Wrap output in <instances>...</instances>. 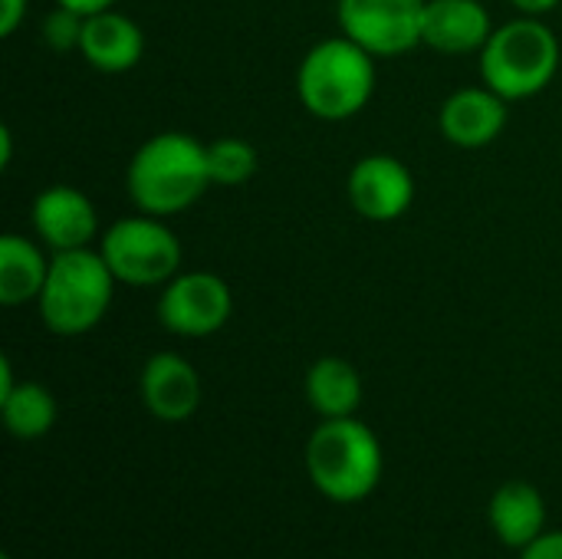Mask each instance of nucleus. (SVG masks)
Listing matches in <instances>:
<instances>
[{
	"instance_id": "1",
	"label": "nucleus",
	"mask_w": 562,
	"mask_h": 559,
	"mask_svg": "<svg viewBox=\"0 0 562 559\" xmlns=\"http://www.w3.org/2000/svg\"><path fill=\"white\" fill-rule=\"evenodd\" d=\"M128 198L138 211L171 217L188 211L211 188L207 145L191 132H158L138 145L125 171Z\"/></svg>"
},
{
	"instance_id": "2",
	"label": "nucleus",
	"mask_w": 562,
	"mask_h": 559,
	"mask_svg": "<svg viewBox=\"0 0 562 559\" xmlns=\"http://www.w3.org/2000/svg\"><path fill=\"white\" fill-rule=\"evenodd\" d=\"M296 96L310 115L323 122H346L375 96V56L346 33L319 40L300 59Z\"/></svg>"
},
{
	"instance_id": "3",
	"label": "nucleus",
	"mask_w": 562,
	"mask_h": 559,
	"mask_svg": "<svg viewBox=\"0 0 562 559\" xmlns=\"http://www.w3.org/2000/svg\"><path fill=\"white\" fill-rule=\"evenodd\" d=\"M382 445L375 432L352 418H323L306 441V474L333 504H359L382 481Z\"/></svg>"
},
{
	"instance_id": "4",
	"label": "nucleus",
	"mask_w": 562,
	"mask_h": 559,
	"mask_svg": "<svg viewBox=\"0 0 562 559\" xmlns=\"http://www.w3.org/2000/svg\"><path fill=\"white\" fill-rule=\"evenodd\" d=\"M481 56V82L507 102L540 96L560 72V40L543 16H517L494 26Z\"/></svg>"
},
{
	"instance_id": "5",
	"label": "nucleus",
	"mask_w": 562,
	"mask_h": 559,
	"mask_svg": "<svg viewBox=\"0 0 562 559\" xmlns=\"http://www.w3.org/2000/svg\"><path fill=\"white\" fill-rule=\"evenodd\" d=\"M115 277L99 247L53 254L43 293L36 300L40 320L56 336H82L95 329L115 297Z\"/></svg>"
},
{
	"instance_id": "6",
	"label": "nucleus",
	"mask_w": 562,
	"mask_h": 559,
	"mask_svg": "<svg viewBox=\"0 0 562 559\" xmlns=\"http://www.w3.org/2000/svg\"><path fill=\"white\" fill-rule=\"evenodd\" d=\"M99 254L105 257L112 277L128 287H165L175 273H181V241L155 214H128L109 224L99 237Z\"/></svg>"
},
{
	"instance_id": "7",
	"label": "nucleus",
	"mask_w": 562,
	"mask_h": 559,
	"mask_svg": "<svg viewBox=\"0 0 562 559\" xmlns=\"http://www.w3.org/2000/svg\"><path fill=\"white\" fill-rule=\"evenodd\" d=\"M428 0H336L339 30L375 59L405 56L422 46Z\"/></svg>"
},
{
	"instance_id": "8",
	"label": "nucleus",
	"mask_w": 562,
	"mask_h": 559,
	"mask_svg": "<svg viewBox=\"0 0 562 559\" xmlns=\"http://www.w3.org/2000/svg\"><path fill=\"white\" fill-rule=\"evenodd\" d=\"M231 313L234 293L211 270H181L158 293V323L184 339H204L221 333Z\"/></svg>"
},
{
	"instance_id": "9",
	"label": "nucleus",
	"mask_w": 562,
	"mask_h": 559,
	"mask_svg": "<svg viewBox=\"0 0 562 559\" xmlns=\"http://www.w3.org/2000/svg\"><path fill=\"white\" fill-rule=\"evenodd\" d=\"M349 204L372 224H392L415 204V175L395 155H362L346 178Z\"/></svg>"
},
{
	"instance_id": "10",
	"label": "nucleus",
	"mask_w": 562,
	"mask_h": 559,
	"mask_svg": "<svg viewBox=\"0 0 562 559\" xmlns=\"http://www.w3.org/2000/svg\"><path fill=\"white\" fill-rule=\"evenodd\" d=\"M33 231L53 254L82 250L99 237V214L79 188L49 185L33 201Z\"/></svg>"
},
{
	"instance_id": "11",
	"label": "nucleus",
	"mask_w": 562,
	"mask_h": 559,
	"mask_svg": "<svg viewBox=\"0 0 562 559\" xmlns=\"http://www.w3.org/2000/svg\"><path fill=\"white\" fill-rule=\"evenodd\" d=\"M507 99L491 86H464L451 92L438 109V132L458 148H487L507 128Z\"/></svg>"
},
{
	"instance_id": "12",
	"label": "nucleus",
	"mask_w": 562,
	"mask_h": 559,
	"mask_svg": "<svg viewBox=\"0 0 562 559\" xmlns=\"http://www.w3.org/2000/svg\"><path fill=\"white\" fill-rule=\"evenodd\" d=\"M142 402L165 425L188 422L201 405V376L178 353H155L142 369Z\"/></svg>"
},
{
	"instance_id": "13",
	"label": "nucleus",
	"mask_w": 562,
	"mask_h": 559,
	"mask_svg": "<svg viewBox=\"0 0 562 559\" xmlns=\"http://www.w3.org/2000/svg\"><path fill=\"white\" fill-rule=\"evenodd\" d=\"M494 33L491 10L481 0H428L422 23V46L445 56H471L487 46Z\"/></svg>"
},
{
	"instance_id": "14",
	"label": "nucleus",
	"mask_w": 562,
	"mask_h": 559,
	"mask_svg": "<svg viewBox=\"0 0 562 559\" xmlns=\"http://www.w3.org/2000/svg\"><path fill=\"white\" fill-rule=\"evenodd\" d=\"M142 53H145V33L122 10L112 7V10H102V13L86 16L79 56L92 69L109 72V76H119V72L135 69L138 59H142Z\"/></svg>"
},
{
	"instance_id": "15",
	"label": "nucleus",
	"mask_w": 562,
	"mask_h": 559,
	"mask_svg": "<svg viewBox=\"0 0 562 559\" xmlns=\"http://www.w3.org/2000/svg\"><path fill=\"white\" fill-rule=\"evenodd\" d=\"M487 521H491V530L497 534L501 544H507L510 550H524L537 537L547 534L543 530L547 527V501L533 484L510 481V484L494 491L491 507H487Z\"/></svg>"
},
{
	"instance_id": "16",
	"label": "nucleus",
	"mask_w": 562,
	"mask_h": 559,
	"mask_svg": "<svg viewBox=\"0 0 562 559\" xmlns=\"http://www.w3.org/2000/svg\"><path fill=\"white\" fill-rule=\"evenodd\" d=\"M306 402L319 418H352L362 405V376L339 356H323L306 369Z\"/></svg>"
},
{
	"instance_id": "17",
	"label": "nucleus",
	"mask_w": 562,
	"mask_h": 559,
	"mask_svg": "<svg viewBox=\"0 0 562 559\" xmlns=\"http://www.w3.org/2000/svg\"><path fill=\"white\" fill-rule=\"evenodd\" d=\"M49 273V260L43 247L23 234L0 237V303L26 306L36 303Z\"/></svg>"
},
{
	"instance_id": "18",
	"label": "nucleus",
	"mask_w": 562,
	"mask_h": 559,
	"mask_svg": "<svg viewBox=\"0 0 562 559\" xmlns=\"http://www.w3.org/2000/svg\"><path fill=\"white\" fill-rule=\"evenodd\" d=\"M3 425L20 441H36L56 425V399L40 382H16L3 399Z\"/></svg>"
},
{
	"instance_id": "19",
	"label": "nucleus",
	"mask_w": 562,
	"mask_h": 559,
	"mask_svg": "<svg viewBox=\"0 0 562 559\" xmlns=\"http://www.w3.org/2000/svg\"><path fill=\"white\" fill-rule=\"evenodd\" d=\"M257 168H260V155L247 138L224 135L207 145V171H211V185L217 188H240L257 175Z\"/></svg>"
},
{
	"instance_id": "20",
	"label": "nucleus",
	"mask_w": 562,
	"mask_h": 559,
	"mask_svg": "<svg viewBox=\"0 0 562 559\" xmlns=\"http://www.w3.org/2000/svg\"><path fill=\"white\" fill-rule=\"evenodd\" d=\"M82 23L86 16L56 3V10L43 20V43L56 53H72L82 43Z\"/></svg>"
},
{
	"instance_id": "21",
	"label": "nucleus",
	"mask_w": 562,
	"mask_h": 559,
	"mask_svg": "<svg viewBox=\"0 0 562 559\" xmlns=\"http://www.w3.org/2000/svg\"><path fill=\"white\" fill-rule=\"evenodd\" d=\"M520 559H562V530L537 537L530 547L520 550Z\"/></svg>"
},
{
	"instance_id": "22",
	"label": "nucleus",
	"mask_w": 562,
	"mask_h": 559,
	"mask_svg": "<svg viewBox=\"0 0 562 559\" xmlns=\"http://www.w3.org/2000/svg\"><path fill=\"white\" fill-rule=\"evenodd\" d=\"M26 16V0H0V33L13 36Z\"/></svg>"
},
{
	"instance_id": "23",
	"label": "nucleus",
	"mask_w": 562,
	"mask_h": 559,
	"mask_svg": "<svg viewBox=\"0 0 562 559\" xmlns=\"http://www.w3.org/2000/svg\"><path fill=\"white\" fill-rule=\"evenodd\" d=\"M56 3L76 10L79 16H92V13H102V10H112L115 7V0H56Z\"/></svg>"
},
{
	"instance_id": "24",
	"label": "nucleus",
	"mask_w": 562,
	"mask_h": 559,
	"mask_svg": "<svg viewBox=\"0 0 562 559\" xmlns=\"http://www.w3.org/2000/svg\"><path fill=\"white\" fill-rule=\"evenodd\" d=\"M517 7V13L524 16H547L550 10H557L562 0H510Z\"/></svg>"
},
{
	"instance_id": "25",
	"label": "nucleus",
	"mask_w": 562,
	"mask_h": 559,
	"mask_svg": "<svg viewBox=\"0 0 562 559\" xmlns=\"http://www.w3.org/2000/svg\"><path fill=\"white\" fill-rule=\"evenodd\" d=\"M13 161V135L10 128H0V168H7Z\"/></svg>"
},
{
	"instance_id": "26",
	"label": "nucleus",
	"mask_w": 562,
	"mask_h": 559,
	"mask_svg": "<svg viewBox=\"0 0 562 559\" xmlns=\"http://www.w3.org/2000/svg\"><path fill=\"white\" fill-rule=\"evenodd\" d=\"M13 385H16V379H13V366H10V359L3 356V359H0V399H3Z\"/></svg>"
},
{
	"instance_id": "27",
	"label": "nucleus",
	"mask_w": 562,
	"mask_h": 559,
	"mask_svg": "<svg viewBox=\"0 0 562 559\" xmlns=\"http://www.w3.org/2000/svg\"><path fill=\"white\" fill-rule=\"evenodd\" d=\"M3 559H10V557H3Z\"/></svg>"
}]
</instances>
